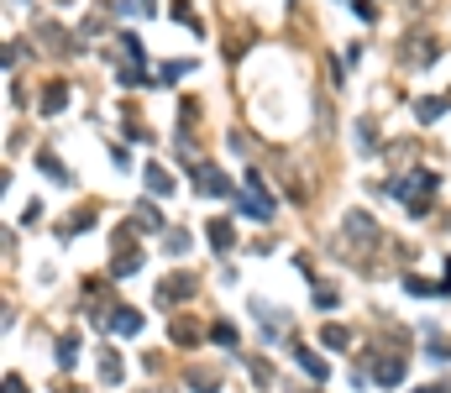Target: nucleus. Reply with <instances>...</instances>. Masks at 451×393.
I'll list each match as a JSON object with an SVG mask.
<instances>
[{
    "label": "nucleus",
    "instance_id": "1",
    "mask_svg": "<svg viewBox=\"0 0 451 393\" xmlns=\"http://www.w3.org/2000/svg\"><path fill=\"white\" fill-rule=\"evenodd\" d=\"M346 236L362 241V247H373V241H378V220H373V215H362V210H352V215H346Z\"/></svg>",
    "mask_w": 451,
    "mask_h": 393
},
{
    "label": "nucleus",
    "instance_id": "2",
    "mask_svg": "<svg viewBox=\"0 0 451 393\" xmlns=\"http://www.w3.org/2000/svg\"><path fill=\"white\" fill-rule=\"evenodd\" d=\"M184 294H194V278H189V273H173L163 288H158V310H168V304H173V299H184Z\"/></svg>",
    "mask_w": 451,
    "mask_h": 393
},
{
    "label": "nucleus",
    "instance_id": "3",
    "mask_svg": "<svg viewBox=\"0 0 451 393\" xmlns=\"http://www.w3.org/2000/svg\"><path fill=\"white\" fill-rule=\"evenodd\" d=\"M194 179H200V189H205V194H215V200H221V194H231L226 173H221V168H210V163H200V168H194Z\"/></svg>",
    "mask_w": 451,
    "mask_h": 393
},
{
    "label": "nucleus",
    "instance_id": "4",
    "mask_svg": "<svg viewBox=\"0 0 451 393\" xmlns=\"http://www.w3.org/2000/svg\"><path fill=\"white\" fill-rule=\"evenodd\" d=\"M373 378H378L383 388H393V383H404V357H378V362H373Z\"/></svg>",
    "mask_w": 451,
    "mask_h": 393
},
{
    "label": "nucleus",
    "instance_id": "5",
    "mask_svg": "<svg viewBox=\"0 0 451 393\" xmlns=\"http://www.w3.org/2000/svg\"><path fill=\"white\" fill-rule=\"evenodd\" d=\"M210 247L226 257V252L237 247V226H231V220H210Z\"/></svg>",
    "mask_w": 451,
    "mask_h": 393
},
{
    "label": "nucleus",
    "instance_id": "6",
    "mask_svg": "<svg viewBox=\"0 0 451 393\" xmlns=\"http://www.w3.org/2000/svg\"><path fill=\"white\" fill-rule=\"evenodd\" d=\"M110 331H116V335H137V331H142V315H137V310H116V315H110Z\"/></svg>",
    "mask_w": 451,
    "mask_h": 393
},
{
    "label": "nucleus",
    "instance_id": "7",
    "mask_svg": "<svg viewBox=\"0 0 451 393\" xmlns=\"http://www.w3.org/2000/svg\"><path fill=\"white\" fill-rule=\"evenodd\" d=\"M147 189H153L158 200H168V194H173V179H168V173H163L158 163H147Z\"/></svg>",
    "mask_w": 451,
    "mask_h": 393
},
{
    "label": "nucleus",
    "instance_id": "8",
    "mask_svg": "<svg viewBox=\"0 0 451 393\" xmlns=\"http://www.w3.org/2000/svg\"><path fill=\"white\" fill-rule=\"evenodd\" d=\"M415 116H420V121H425V126H430V121H441V116H446V100L425 95V100H420V105H415Z\"/></svg>",
    "mask_w": 451,
    "mask_h": 393
},
{
    "label": "nucleus",
    "instance_id": "9",
    "mask_svg": "<svg viewBox=\"0 0 451 393\" xmlns=\"http://www.w3.org/2000/svg\"><path fill=\"white\" fill-rule=\"evenodd\" d=\"M173 21H178V26H189V32H205V26H200V16H194V6H189V0H173Z\"/></svg>",
    "mask_w": 451,
    "mask_h": 393
},
{
    "label": "nucleus",
    "instance_id": "10",
    "mask_svg": "<svg viewBox=\"0 0 451 393\" xmlns=\"http://www.w3.org/2000/svg\"><path fill=\"white\" fill-rule=\"evenodd\" d=\"M63 105H69V84H53V89H48V100H42V110H48V116H58Z\"/></svg>",
    "mask_w": 451,
    "mask_h": 393
},
{
    "label": "nucleus",
    "instance_id": "11",
    "mask_svg": "<svg viewBox=\"0 0 451 393\" xmlns=\"http://www.w3.org/2000/svg\"><path fill=\"white\" fill-rule=\"evenodd\" d=\"M299 367H305V372H309L315 383H325V372H331V367H325L321 357H315V351H299Z\"/></svg>",
    "mask_w": 451,
    "mask_h": 393
},
{
    "label": "nucleus",
    "instance_id": "12",
    "mask_svg": "<svg viewBox=\"0 0 451 393\" xmlns=\"http://www.w3.org/2000/svg\"><path fill=\"white\" fill-rule=\"evenodd\" d=\"M74 362H79V341H74V335H63V341H58V367L69 372Z\"/></svg>",
    "mask_w": 451,
    "mask_h": 393
},
{
    "label": "nucleus",
    "instance_id": "13",
    "mask_svg": "<svg viewBox=\"0 0 451 393\" xmlns=\"http://www.w3.org/2000/svg\"><path fill=\"white\" fill-rule=\"evenodd\" d=\"M100 378H105V383H121V357H116V351H105V357H100Z\"/></svg>",
    "mask_w": 451,
    "mask_h": 393
},
{
    "label": "nucleus",
    "instance_id": "14",
    "mask_svg": "<svg viewBox=\"0 0 451 393\" xmlns=\"http://www.w3.org/2000/svg\"><path fill=\"white\" fill-rule=\"evenodd\" d=\"M189 383H194L200 393H215V388H221V378H215V372H205V367H194V372H189Z\"/></svg>",
    "mask_w": 451,
    "mask_h": 393
},
{
    "label": "nucleus",
    "instance_id": "15",
    "mask_svg": "<svg viewBox=\"0 0 451 393\" xmlns=\"http://www.w3.org/2000/svg\"><path fill=\"white\" fill-rule=\"evenodd\" d=\"M321 341H325V346H331V351H341V346H346V341H352V335H346V331H341V325H325V331H321Z\"/></svg>",
    "mask_w": 451,
    "mask_h": 393
},
{
    "label": "nucleus",
    "instance_id": "16",
    "mask_svg": "<svg viewBox=\"0 0 451 393\" xmlns=\"http://www.w3.org/2000/svg\"><path fill=\"white\" fill-rule=\"evenodd\" d=\"M110 273H116V278H131V273H137V252H121V257H116V268H110Z\"/></svg>",
    "mask_w": 451,
    "mask_h": 393
},
{
    "label": "nucleus",
    "instance_id": "17",
    "mask_svg": "<svg viewBox=\"0 0 451 393\" xmlns=\"http://www.w3.org/2000/svg\"><path fill=\"white\" fill-rule=\"evenodd\" d=\"M137 220H142V231H163V215H158L153 204H142V210H137Z\"/></svg>",
    "mask_w": 451,
    "mask_h": 393
},
{
    "label": "nucleus",
    "instance_id": "18",
    "mask_svg": "<svg viewBox=\"0 0 451 393\" xmlns=\"http://www.w3.org/2000/svg\"><path fill=\"white\" fill-rule=\"evenodd\" d=\"M42 173H53V179H63V184H69V168H63L53 152H42Z\"/></svg>",
    "mask_w": 451,
    "mask_h": 393
},
{
    "label": "nucleus",
    "instance_id": "19",
    "mask_svg": "<svg viewBox=\"0 0 451 393\" xmlns=\"http://www.w3.org/2000/svg\"><path fill=\"white\" fill-rule=\"evenodd\" d=\"M404 288H409V294H446V288H436V283H425V278H404Z\"/></svg>",
    "mask_w": 451,
    "mask_h": 393
},
{
    "label": "nucleus",
    "instance_id": "20",
    "mask_svg": "<svg viewBox=\"0 0 451 393\" xmlns=\"http://www.w3.org/2000/svg\"><path fill=\"white\" fill-rule=\"evenodd\" d=\"M210 335H215V341H221V346H237V325H226V320H221V325H215V331H210Z\"/></svg>",
    "mask_w": 451,
    "mask_h": 393
},
{
    "label": "nucleus",
    "instance_id": "21",
    "mask_svg": "<svg viewBox=\"0 0 451 393\" xmlns=\"http://www.w3.org/2000/svg\"><path fill=\"white\" fill-rule=\"evenodd\" d=\"M6 393H26V383L22 378H6Z\"/></svg>",
    "mask_w": 451,
    "mask_h": 393
},
{
    "label": "nucleus",
    "instance_id": "22",
    "mask_svg": "<svg viewBox=\"0 0 451 393\" xmlns=\"http://www.w3.org/2000/svg\"><path fill=\"white\" fill-rule=\"evenodd\" d=\"M415 393H446V388H415Z\"/></svg>",
    "mask_w": 451,
    "mask_h": 393
}]
</instances>
